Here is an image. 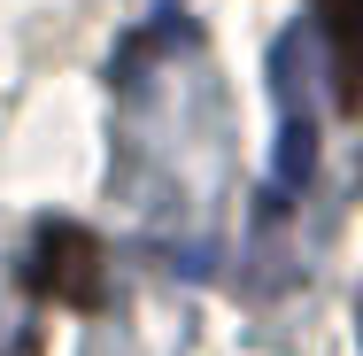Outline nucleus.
<instances>
[{
  "instance_id": "f257e3e1",
  "label": "nucleus",
  "mask_w": 363,
  "mask_h": 356,
  "mask_svg": "<svg viewBox=\"0 0 363 356\" xmlns=\"http://www.w3.org/2000/svg\"><path fill=\"white\" fill-rule=\"evenodd\" d=\"M23 279L55 310H101V294H108L101 286V240L85 225H47L39 248H31V264H23Z\"/></svg>"
},
{
  "instance_id": "7ed1b4c3",
  "label": "nucleus",
  "mask_w": 363,
  "mask_h": 356,
  "mask_svg": "<svg viewBox=\"0 0 363 356\" xmlns=\"http://www.w3.org/2000/svg\"><path fill=\"white\" fill-rule=\"evenodd\" d=\"M279 109H286V124H279V194H294V186L317 171V124H309V109L294 101L286 77H279Z\"/></svg>"
},
{
  "instance_id": "f03ea898",
  "label": "nucleus",
  "mask_w": 363,
  "mask_h": 356,
  "mask_svg": "<svg viewBox=\"0 0 363 356\" xmlns=\"http://www.w3.org/2000/svg\"><path fill=\"white\" fill-rule=\"evenodd\" d=\"M317 31L333 47V93L340 109H363V0H309Z\"/></svg>"
}]
</instances>
